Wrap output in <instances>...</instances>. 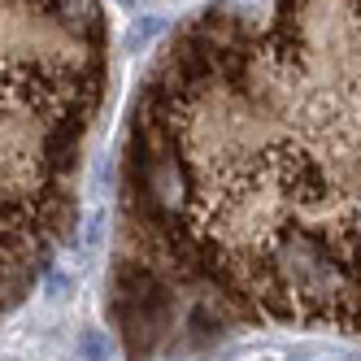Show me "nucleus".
I'll use <instances>...</instances> for the list:
<instances>
[{"label":"nucleus","mask_w":361,"mask_h":361,"mask_svg":"<svg viewBox=\"0 0 361 361\" xmlns=\"http://www.w3.org/2000/svg\"><path fill=\"white\" fill-rule=\"evenodd\" d=\"M109 322L131 361L361 340V0H218L170 35L122 135Z\"/></svg>","instance_id":"1"},{"label":"nucleus","mask_w":361,"mask_h":361,"mask_svg":"<svg viewBox=\"0 0 361 361\" xmlns=\"http://www.w3.org/2000/svg\"><path fill=\"white\" fill-rule=\"evenodd\" d=\"M105 92L100 0H0V318L70 235Z\"/></svg>","instance_id":"2"}]
</instances>
